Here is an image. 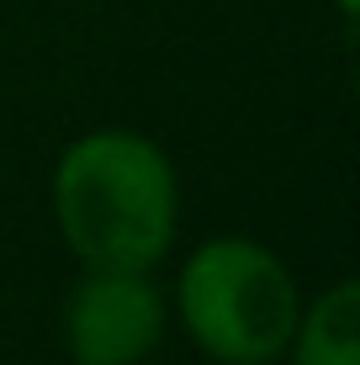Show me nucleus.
<instances>
[{
  "label": "nucleus",
  "instance_id": "6",
  "mask_svg": "<svg viewBox=\"0 0 360 365\" xmlns=\"http://www.w3.org/2000/svg\"><path fill=\"white\" fill-rule=\"evenodd\" d=\"M265 365H281V360H265Z\"/></svg>",
  "mask_w": 360,
  "mask_h": 365
},
{
  "label": "nucleus",
  "instance_id": "4",
  "mask_svg": "<svg viewBox=\"0 0 360 365\" xmlns=\"http://www.w3.org/2000/svg\"><path fill=\"white\" fill-rule=\"evenodd\" d=\"M292 365H360V286L334 281L302 302L287 344Z\"/></svg>",
  "mask_w": 360,
  "mask_h": 365
},
{
  "label": "nucleus",
  "instance_id": "3",
  "mask_svg": "<svg viewBox=\"0 0 360 365\" xmlns=\"http://www.w3.org/2000/svg\"><path fill=\"white\" fill-rule=\"evenodd\" d=\"M170 302L148 270L85 265L64 302V349L74 365H143L165 339Z\"/></svg>",
  "mask_w": 360,
  "mask_h": 365
},
{
  "label": "nucleus",
  "instance_id": "5",
  "mask_svg": "<svg viewBox=\"0 0 360 365\" xmlns=\"http://www.w3.org/2000/svg\"><path fill=\"white\" fill-rule=\"evenodd\" d=\"M334 11H339L344 21H355V11H360V0H334Z\"/></svg>",
  "mask_w": 360,
  "mask_h": 365
},
{
  "label": "nucleus",
  "instance_id": "2",
  "mask_svg": "<svg viewBox=\"0 0 360 365\" xmlns=\"http://www.w3.org/2000/svg\"><path fill=\"white\" fill-rule=\"evenodd\" d=\"M175 312L191 344L217 365H265L292 344L302 292L270 244L222 233L191 249L175 275Z\"/></svg>",
  "mask_w": 360,
  "mask_h": 365
},
{
  "label": "nucleus",
  "instance_id": "1",
  "mask_svg": "<svg viewBox=\"0 0 360 365\" xmlns=\"http://www.w3.org/2000/svg\"><path fill=\"white\" fill-rule=\"evenodd\" d=\"M53 222L80 265L154 270L180 233L175 165L133 128L80 133L53 165Z\"/></svg>",
  "mask_w": 360,
  "mask_h": 365
},
{
  "label": "nucleus",
  "instance_id": "7",
  "mask_svg": "<svg viewBox=\"0 0 360 365\" xmlns=\"http://www.w3.org/2000/svg\"><path fill=\"white\" fill-rule=\"evenodd\" d=\"M143 365H154V360H143Z\"/></svg>",
  "mask_w": 360,
  "mask_h": 365
}]
</instances>
